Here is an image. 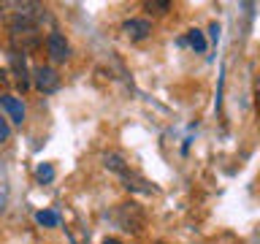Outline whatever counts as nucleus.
Here are the masks:
<instances>
[{
	"instance_id": "nucleus-16",
	"label": "nucleus",
	"mask_w": 260,
	"mask_h": 244,
	"mask_svg": "<svg viewBox=\"0 0 260 244\" xmlns=\"http://www.w3.org/2000/svg\"><path fill=\"white\" fill-rule=\"evenodd\" d=\"M6 203H8V190H6V185H0V215L6 211Z\"/></svg>"
},
{
	"instance_id": "nucleus-2",
	"label": "nucleus",
	"mask_w": 260,
	"mask_h": 244,
	"mask_svg": "<svg viewBox=\"0 0 260 244\" xmlns=\"http://www.w3.org/2000/svg\"><path fill=\"white\" fill-rule=\"evenodd\" d=\"M11 44H14V52H30V49H38L41 44V30L38 24H16L11 27Z\"/></svg>"
},
{
	"instance_id": "nucleus-4",
	"label": "nucleus",
	"mask_w": 260,
	"mask_h": 244,
	"mask_svg": "<svg viewBox=\"0 0 260 244\" xmlns=\"http://www.w3.org/2000/svg\"><path fill=\"white\" fill-rule=\"evenodd\" d=\"M32 84H36V89H41V93H54V89L60 87V76H57V71L49 68V65H38V68L32 71Z\"/></svg>"
},
{
	"instance_id": "nucleus-19",
	"label": "nucleus",
	"mask_w": 260,
	"mask_h": 244,
	"mask_svg": "<svg viewBox=\"0 0 260 244\" xmlns=\"http://www.w3.org/2000/svg\"><path fill=\"white\" fill-rule=\"evenodd\" d=\"M255 93H257V95H260V79H257V81H255Z\"/></svg>"
},
{
	"instance_id": "nucleus-8",
	"label": "nucleus",
	"mask_w": 260,
	"mask_h": 244,
	"mask_svg": "<svg viewBox=\"0 0 260 244\" xmlns=\"http://www.w3.org/2000/svg\"><path fill=\"white\" fill-rule=\"evenodd\" d=\"M0 103H3V109L8 111V119L16 122V125H22V122H24V106H22V101H16L14 95H0Z\"/></svg>"
},
{
	"instance_id": "nucleus-5",
	"label": "nucleus",
	"mask_w": 260,
	"mask_h": 244,
	"mask_svg": "<svg viewBox=\"0 0 260 244\" xmlns=\"http://www.w3.org/2000/svg\"><path fill=\"white\" fill-rule=\"evenodd\" d=\"M46 52L49 57H52L54 63H65L71 57V46H68V41H65L60 33H49V38H46Z\"/></svg>"
},
{
	"instance_id": "nucleus-17",
	"label": "nucleus",
	"mask_w": 260,
	"mask_h": 244,
	"mask_svg": "<svg viewBox=\"0 0 260 244\" xmlns=\"http://www.w3.org/2000/svg\"><path fill=\"white\" fill-rule=\"evenodd\" d=\"M209 33H211V41H214V44H217V41H219V24L214 22V24H211V27H209Z\"/></svg>"
},
{
	"instance_id": "nucleus-9",
	"label": "nucleus",
	"mask_w": 260,
	"mask_h": 244,
	"mask_svg": "<svg viewBox=\"0 0 260 244\" xmlns=\"http://www.w3.org/2000/svg\"><path fill=\"white\" fill-rule=\"evenodd\" d=\"M122 179H125V187L127 190H136V193H154V187L146 182V179L136 176L133 171H127V174H122Z\"/></svg>"
},
{
	"instance_id": "nucleus-11",
	"label": "nucleus",
	"mask_w": 260,
	"mask_h": 244,
	"mask_svg": "<svg viewBox=\"0 0 260 244\" xmlns=\"http://www.w3.org/2000/svg\"><path fill=\"white\" fill-rule=\"evenodd\" d=\"M36 220H38V225H44V228H57V225H60V215H57V211H52V209L38 211Z\"/></svg>"
},
{
	"instance_id": "nucleus-12",
	"label": "nucleus",
	"mask_w": 260,
	"mask_h": 244,
	"mask_svg": "<svg viewBox=\"0 0 260 244\" xmlns=\"http://www.w3.org/2000/svg\"><path fill=\"white\" fill-rule=\"evenodd\" d=\"M187 41H190V46L195 49V52H206V38H203L201 30H190L187 33Z\"/></svg>"
},
{
	"instance_id": "nucleus-6",
	"label": "nucleus",
	"mask_w": 260,
	"mask_h": 244,
	"mask_svg": "<svg viewBox=\"0 0 260 244\" xmlns=\"http://www.w3.org/2000/svg\"><path fill=\"white\" fill-rule=\"evenodd\" d=\"M122 33L130 38V41H144L152 36V22L149 19H127L122 24Z\"/></svg>"
},
{
	"instance_id": "nucleus-18",
	"label": "nucleus",
	"mask_w": 260,
	"mask_h": 244,
	"mask_svg": "<svg viewBox=\"0 0 260 244\" xmlns=\"http://www.w3.org/2000/svg\"><path fill=\"white\" fill-rule=\"evenodd\" d=\"M103 244H122L119 239H103Z\"/></svg>"
},
{
	"instance_id": "nucleus-7",
	"label": "nucleus",
	"mask_w": 260,
	"mask_h": 244,
	"mask_svg": "<svg viewBox=\"0 0 260 244\" xmlns=\"http://www.w3.org/2000/svg\"><path fill=\"white\" fill-rule=\"evenodd\" d=\"M8 63H11L16 87H19V89H27V87H30V76H27V65H24V57H22L19 52H11V54H8Z\"/></svg>"
},
{
	"instance_id": "nucleus-13",
	"label": "nucleus",
	"mask_w": 260,
	"mask_h": 244,
	"mask_svg": "<svg viewBox=\"0 0 260 244\" xmlns=\"http://www.w3.org/2000/svg\"><path fill=\"white\" fill-rule=\"evenodd\" d=\"M36 179H38L41 185H49L54 179V168L49 166V163H41V166L36 168Z\"/></svg>"
},
{
	"instance_id": "nucleus-3",
	"label": "nucleus",
	"mask_w": 260,
	"mask_h": 244,
	"mask_svg": "<svg viewBox=\"0 0 260 244\" xmlns=\"http://www.w3.org/2000/svg\"><path fill=\"white\" fill-rule=\"evenodd\" d=\"M117 220H119V225L125 228V231H141V225H144V211L136 206V203H122L119 211H117Z\"/></svg>"
},
{
	"instance_id": "nucleus-15",
	"label": "nucleus",
	"mask_w": 260,
	"mask_h": 244,
	"mask_svg": "<svg viewBox=\"0 0 260 244\" xmlns=\"http://www.w3.org/2000/svg\"><path fill=\"white\" fill-rule=\"evenodd\" d=\"M8 136H11V125H8L6 117H0V144L8 141Z\"/></svg>"
},
{
	"instance_id": "nucleus-14",
	"label": "nucleus",
	"mask_w": 260,
	"mask_h": 244,
	"mask_svg": "<svg viewBox=\"0 0 260 244\" xmlns=\"http://www.w3.org/2000/svg\"><path fill=\"white\" fill-rule=\"evenodd\" d=\"M144 8H146V11H152V14H166L171 8V3H168V0H146Z\"/></svg>"
},
{
	"instance_id": "nucleus-20",
	"label": "nucleus",
	"mask_w": 260,
	"mask_h": 244,
	"mask_svg": "<svg viewBox=\"0 0 260 244\" xmlns=\"http://www.w3.org/2000/svg\"><path fill=\"white\" fill-rule=\"evenodd\" d=\"M157 244H166V241H157Z\"/></svg>"
},
{
	"instance_id": "nucleus-1",
	"label": "nucleus",
	"mask_w": 260,
	"mask_h": 244,
	"mask_svg": "<svg viewBox=\"0 0 260 244\" xmlns=\"http://www.w3.org/2000/svg\"><path fill=\"white\" fill-rule=\"evenodd\" d=\"M46 8L38 6V3H19V0H6L0 3V14L3 19L16 27V24H38V19L44 16Z\"/></svg>"
},
{
	"instance_id": "nucleus-10",
	"label": "nucleus",
	"mask_w": 260,
	"mask_h": 244,
	"mask_svg": "<svg viewBox=\"0 0 260 244\" xmlns=\"http://www.w3.org/2000/svg\"><path fill=\"white\" fill-rule=\"evenodd\" d=\"M103 163H106V168H109V171H114V174H119V176H122V174H127V171H130V168H127V163L122 160L119 155H114V152H111V155H106V158H103Z\"/></svg>"
}]
</instances>
